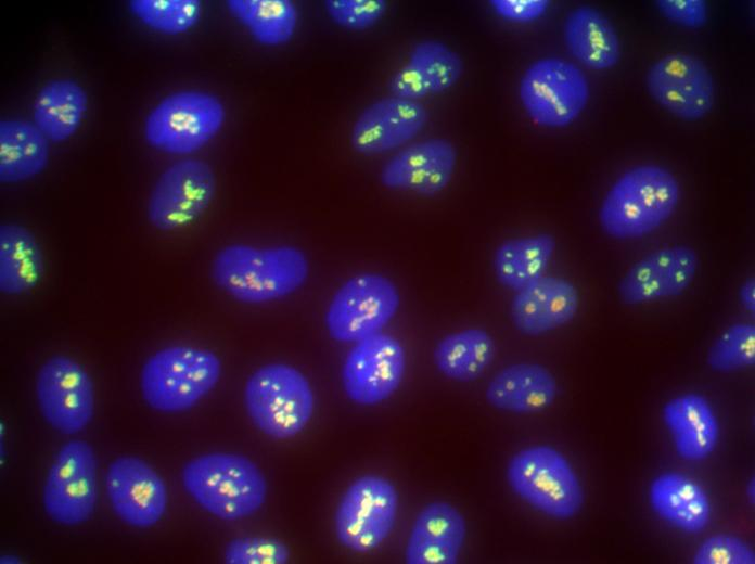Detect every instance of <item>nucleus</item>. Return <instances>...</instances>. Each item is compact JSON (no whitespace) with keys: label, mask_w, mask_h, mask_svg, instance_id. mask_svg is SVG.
I'll return each instance as SVG.
<instances>
[{"label":"nucleus","mask_w":755,"mask_h":564,"mask_svg":"<svg viewBox=\"0 0 755 564\" xmlns=\"http://www.w3.org/2000/svg\"><path fill=\"white\" fill-rule=\"evenodd\" d=\"M461 56L437 39L413 46L407 62L388 82L392 95L419 101L453 87L463 74Z\"/></svg>","instance_id":"412c9836"},{"label":"nucleus","mask_w":755,"mask_h":564,"mask_svg":"<svg viewBox=\"0 0 755 564\" xmlns=\"http://www.w3.org/2000/svg\"><path fill=\"white\" fill-rule=\"evenodd\" d=\"M219 357L204 348L172 345L156 350L140 371V392L145 403L162 413L193 408L217 385Z\"/></svg>","instance_id":"20e7f679"},{"label":"nucleus","mask_w":755,"mask_h":564,"mask_svg":"<svg viewBox=\"0 0 755 564\" xmlns=\"http://www.w3.org/2000/svg\"><path fill=\"white\" fill-rule=\"evenodd\" d=\"M226 5L252 38L263 46H283L295 34L298 13L289 0H228Z\"/></svg>","instance_id":"2f4dec72"},{"label":"nucleus","mask_w":755,"mask_h":564,"mask_svg":"<svg viewBox=\"0 0 755 564\" xmlns=\"http://www.w3.org/2000/svg\"><path fill=\"white\" fill-rule=\"evenodd\" d=\"M709 368L728 373L755 363V326L735 323L727 328L712 344L706 357Z\"/></svg>","instance_id":"72a5a7b5"},{"label":"nucleus","mask_w":755,"mask_h":564,"mask_svg":"<svg viewBox=\"0 0 755 564\" xmlns=\"http://www.w3.org/2000/svg\"><path fill=\"white\" fill-rule=\"evenodd\" d=\"M528 117L547 128L572 124L589 100V85L583 70L566 60L548 56L533 62L519 87Z\"/></svg>","instance_id":"1a4fd4ad"},{"label":"nucleus","mask_w":755,"mask_h":564,"mask_svg":"<svg viewBox=\"0 0 755 564\" xmlns=\"http://www.w3.org/2000/svg\"><path fill=\"white\" fill-rule=\"evenodd\" d=\"M662 416L680 458L701 461L715 450L719 424L704 396L695 393L676 396L665 403Z\"/></svg>","instance_id":"b1692460"},{"label":"nucleus","mask_w":755,"mask_h":564,"mask_svg":"<svg viewBox=\"0 0 755 564\" xmlns=\"http://www.w3.org/2000/svg\"><path fill=\"white\" fill-rule=\"evenodd\" d=\"M226 110L212 92L184 89L163 98L146 115L143 136L153 149L189 155L210 142L221 130Z\"/></svg>","instance_id":"423d86ee"},{"label":"nucleus","mask_w":755,"mask_h":564,"mask_svg":"<svg viewBox=\"0 0 755 564\" xmlns=\"http://www.w3.org/2000/svg\"><path fill=\"white\" fill-rule=\"evenodd\" d=\"M506 475L517 497L549 517L572 518L584 505V489L576 472L551 446L520 450L508 462Z\"/></svg>","instance_id":"39448f33"},{"label":"nucleus","mask_w":755,"mask_h":564,"mask_svg":"<svg viewBox=\"0 0 755 564\" xmlns=\"http://www.w3.org/2000/svg\"><path fill=\"white\" fill-rule=\"evenodd\" d=\"M578 306L579 293L571 281L545 274L514 293L510 316L519 332L538 336L571 322Z\"/></svg>","instance_id":"aec40b11"},{"label":"nucleus","mask_w":755,"mask_h":564,"mask_svg":"<svg viewBox=\"0 0 755 564\" xmlns=\"http://www.w3.org/2000/svg\"><path fill=\"white\" fill-rule=\"evenodd\" d=\"M189 496L212 515L236 521L256 513L267 496V482L248 458L214 452L193 458L182 469Z\"/></svg>","instance_id":"7ed1b4c3"},{"label":"nucleus","mask_w":755,"mask_h":564,"mask_svg":"<svg viewBox=\"0 0 755 564\" xmlns=\"http://www.w3.org/2000/svg\"><path fill=\"white\" fill-rule=\"evenodd\" d=\"M699 269L696 252L686 245L654 251L635 262L618 283L619 299L641 305L682 294Z\"/></svg>","instance_id":"f3484780"},{"label":"nucleus","mask_w":755,"mask_h":564,"mask_svg":"<svg viewBox=\"0 0 755 564\" xmlns=\"http://www.w3.org/2000/svg\"><path fill=\"white\" fill-rule=\"evenodd\" d=\"M649 501L656 515L687 533L703 531L711 521V502L695 480L679 472L658 474L649 488Z\"/></svg>","instance_id":"393cba45"},{"label":"nucleus","mask_w":755,"mask_h":564,"mask_svg":"<svg viewBox=\"0 0 755 564\" xmlns=\"http://www.w3.org/2000/svg\"><path fill=\"white\" fill-rule=\"evenodd\" d=\"M556 243L549 233L512 238L498 245L492 269L499 284L514 293L546 274Z\"/></svg>","instance_id":"c85d7f7f"},{"label":"nucleus","mask_w":755,"mask_h":564,"mask_svg":"<svg viewBox=\"0 0 755 564\" xmlns=\"http://www.w3.org/2000/svg\"><path fill=\"white\" fill-rule=\"evenodd\" d=\"M741 305L750 312L755 309V282L753 278L744 281L739 289Z\"/></svg>","instance_id":"ea45409f"},{"label":"nucleus","mask_w":755,"mask_h":564,"mask_svg":"<svg viewBox=\"0 0 755 564\" xmlns=\"http://www.w3.org/2000/svg\"><path fill=\"white\" fill-rule=\"evenodd\" d=\"M105 490L113 511L129 526L149 528L166 511V485L139 457L120 456L113 460L106 471Z\"/></svg>","instance_id":"dca6fc26"},{"label":"nucleus","mask_w":755,"mask_h":564,"mask_svg":"<svg viewBox=\"0 0 755 564\" xmlns=\"http://www.w3.org/2000/svg\"><path fill=\"white\" fill-rule=\"evenodd\" d=\"M489 3L501 18L514 23H528L541 17L550 2L547 0H491Z\"/></svg>","instance_id":"58836bf2"},{"label":"nucleus","mask_w":755,"mask_h":564,"mask_svg":"<svg viewBox=\"0 0 755 564\" xmlns=\"http://www.w3.org/2000/svg\"><path fill=\"white\" fill-rule=\"evenodd\" d=\"M50 141L33 121L5 118L0 123V181L16 184L34 179L48 166Z\"/></svg>","instance_id":"cd10ccee"},{"label":"nucleus","mask_w":755,"mask_h":564,"mask_svg":"<svg viewBox=\"0 0 755 564\" xmlns=\"http://www.w3.org/2000/svg\"><path fill=\"white\" fill-rule=\"evenodd\" d=\"M290 551L280 540L266 537H243L231 540L223 559L228 564H284Z\"/></svg>","instance_id":"f704fd0d"},{"label":"nucleus","mask_w":755,"mask_h":564,"mask_svg":"<svg viewBox=\"0 0 755 564\" xmlns=\"http://www.w3.org/2000/svg\"><path fill=\"white\" fill-rule=\"evenodd\" d=\"M695 564H754L755 553L751 546L730 534L707 537L696 549Z\"/></svg>","instance_id":"e433bc0d"},{"label":"nucleus","mask_w":755,"mask_h":564,"mask_svg":"<svg viewBox=\"0 0 755 564\" xmlns=\"http://www.w3.org/2000/svg\"><path fill=\"white\" fill-rule=\"evenodd\" d=\"M427 120L428 112L420 101L382 98L359 114L351 128L350 144L362 155L387 153L414 139Z\"/></svg>","instance_id":"6ab92c4d"},{"label":"nucleus","mask_w":755,"mask_h":564,"mask_svg":"<svg viewBox=\"0 0 755 564\" xmlns=\"http://www.w3.org/2000/svg\"><path fill=\"white\" fill-rule=\"evenodd\" d=\"M35 394L44 421L62 434L79 433L93 418V381L87 370L68 356L55 355L41 364Z\"/></svg>","instance_id":"ddd939ff"},{"label":"nucleus","mask_w":755,"mask_h":564,"mask_svg":"<svg viewBox=\"0 0 755 564\" xmlns=\"http://www.w3.org/2000/svg\"><path fill=\"white\" fill-rule=\"evenodd\" d=\"M495 354L491 335L483 329L469 328L444 336L434 348L433 361L445 377L466 383L483 375Z\"/></svg>","instance_id":"7c9ffc66"},{"label":"nucleus","mask_w":755,"mask_h":564,"mask_svg":"<svg viewBox=\"0 0 755 564\" xmlns=\"http://www.w3.org/2000/svg\"><path fill=\"white\" fill-rule=\"evenodd\" d=\"M398 493L385 477L367 474L354 480L336 508L334 525L341 544L355 552L378 548L391 534Z\"/></svg>","instance_id":"9d476101"},{"label":"nucleus","mask_w":755,"mask_h":564,"mask_svg":"<svg viewBox=\"0 0 755 564\" xmlns=\"http://www.w3.org/2000/svg\"><path fill=\"white\" fill-rule=\"evenodd\" d=\"M328 16L342 28L364 30L374 26L385 14L383 0H328L324 2Z\"/></svg>","instance_id":"c9c22d12"},{"label":"nucleus","mask_w":755,"mask_h":564,"mask_svg":"<svg viewBox=\"0 0 755 564\" xmlns=\"http://www.w3.org/2000/svg\"><path fill=\"white\" fill-rule=\"evenodd\" d=\"M556 394V380L546 367L520 362L498 371L488 383L485 396L495 409L528 414L550 407Z\"/></svg>","instance_id":"5701e85b"},{"label":"nucleus","mask_w":755,"mask_h":564,"mask_svg":"<svg viewBox=\"0 0 755 564\" xmlns=\"http://www.w3.org/2000/svg\"><path fill=\"white\" fill-rule=\"evenodd\" d=\"M88 111V94L80 84L69 78L46 82L33 103V123L53 143L71 139L79 129Z\"/></svg>","instance_id":"bb28decb"},{"label":"nucleus","mask_w":755,"mask_h":564,"mask_svg":"<svg viewBox=\"0 0 755 564\" xmlns=\"http://www.w3.org/2000/svg\"><path fill=\"white\" fill-rule=\"evenodd\" d=\"M466 537L462 513L446 501H433L417 515L405 551L408 564H455Z\"/></svg>","instance_id":"4be33fe9"},{"label":"nucleus","mask_w":755,"mask_h":564,"mask_svg":"<svg viewBox=\"0 0 755 564\" xmlns=\"http://www.w3.org/2000/svg\"><path fill=\"white\" fill-rule=\"evenodd\" d=\"M406 352L394 336L380 332L354 344L343 363L342 384L355 403L374 406L400 386Z\"/></svg>","instance_id":"4468645a"},{"label":"nucleus","mask_w":755,"mask_h":564,"mask_svg":"<svg viewBox=\"0 0 755 564\" xmlns=\"http://www.w3.org/2000/svg\"><path fill=\"white\" fill-rule=\"evenodd\" d=\"M656 7L664 17L688 28H700L707 22V7L702 0H660Z\"/></svg>","instance_id":"4c0bfd02"},{"label":"nucleus","mask_w":755,"mask_h":564,"mask_svg":"<svg viewBox=\"0 0 755 564\" xmlns=\"http://www.w3.org/2000/svg\"><path fill=\"white\" fill-rule=\"evenodd\" d=\"M210 275L233 299L264 304L300 289L309 275V261L302 249L292 245L259 247L234 243L215 254Z\"/></svg>","instance_id":"f257e3e1"},{"label":"nucleus","mask_w":755,"mask_h":564,"mask_svg":"<svg viewBox=\"0 0 755 564\" xmlns=\"http://www.w3.org/2000/svg\"><path fill=\"white\" fill-rule=\"evenodd\" d=\"M216 192V177L210 165L187 157L167 166L149 194L146 216L161 231L183 228L210 205Z\"/></svg>","instance_id":"9b49d317"},{"label":"nucleus","mask_w":755,"mask_h":564,"mask_svg":"<svg viewBox=\"0 0 755 564\" xmlns=\"http://www.w3.org/2000/svg\"><path fill=\"white\" fill-rule=\"evenodd\" d=\"M645 86L657 104L684 120L703 118L715 102L709 69L690 54L671 53L656 61L647 73Z\"/></svg>","instance_id":"2eb2a0df"},{"label":"nucleus","mask_w":755,"mask_h":564,"mask_svg":"<svg viewBox=\"0 0 755 564\" xmlns=\"http://www.w3.org/2000/svg\"><path fill=\"white\" fill-rule=\"evenodd\" d=\"M130 13L151 30L168 36L187 33L200 21L197 0H131Z\"/></svg>","instance_id":"473e14b6"},{"label":"nucleus","mask_w":755,"mask_h":564,"mask_svg":"<svg viewBox=\"0 0 755 564\" xmlns=\"http://www.w3.org/2000/svg\"><path fill=\"white\" fill-rule=\"evenodd\" d=\"M679 197V182L668 169L654 164L632 167L605 194L600 226L617 240L642 238L671 217Z\"/></svg>","instance_id":"f03ea898"},{"label":"nucleus","mask_w":755,"mask_h":564,"mask_svg":"<svg viewBox=\"0 0 755 564\" xmlns=\"http://www.w3.org/2000/svg\"><path fill=\"white\" fill-rule=\"evenodd\" d=\"M564 41L568 52L593 70L614 67L620 57L618 35L610 20L590 5L572 10L564 23Z\"/></svg>","instance_id":"a878e982"},{"label":"nucleus","mask_w":755,"mask_h":564,"mask_svg":"<svg viewBox=\"0 0 755 564\" xmlns=\"http://www.w3.org/2000/svg\"><path fill=\"white\" fill-rule=\"evenodd\" d=\"M457 150L445 138H428L411 143L394 154L382 167L381 183L395 191L434 196L450 183Z\"/></svg>","instance_id":"a211bd4d"},{"label":"nucleus","mask_w":755,"mask_h":564,"mask_svg":"<svg viewBox=\"0 0 755 564\" xmlns=\"http://www.w3.org/2000/svg\"><path fill=\"white\" fill-rule=\"evenodd\" d=\"M747 493H748V498H751V493L754 497V482L753 480L748 484Z\"/></svg>","instance_id":"a19ab883"},{"label":"nucleus","mask_w":755,"mask_h":564,"mask_svg":"<svg viewBox=\"0 0 755 564\" xmlns=\"http://www.w3.org/2000/svg\"><path fill=\"white\" fill-rule=\"evenodd\" d=\"M44 259L39 242L26 227L5 222L0 227V291L25 294L41 280Z\"/></svg>","instance_id":"c756f323"},{"label":"nucleus","mask_w":755,"mask_h":564,"mask_svg":"<svg viewBox=\"0 0 755 564\" xmlns=\"http://www.w3.org/2000/svg\"><path fill=\"white\" fill-rule=\"evenodd\" d=\"M47 515L64 526L87 522L97 502V458L84 440H69L52 462L42 491Z\"/></svg>","instance_id":"f8f14e48"},{"label":"nucleus","mask_w":755,"mask_h":564,"mask_svg":"<svg viewBox=\"0 0 755 564\" xmlns=\"http://www.w3.org/2000/svg\"><path fill=\"white\" fill-rule=\"evenodd\" d=\"M244 405L248 416L263 433L285 439L307 425L315 399L302 372L285 363H269L247 379Z\"/></svg>","instance_id":"0eeeda50"},{"label":"nucleus","mask_w":755,"mask_h":564,"mask_svg":"<svg viewBox=\"0 0 755 564\" xmlns=\"http://www.w3.org/2000/svg\"><path fill=\"white\" fill-rule=\"evenodd\" d=\"M399 305L398 289L389 278L359 273L334 293L325 312V328L334 341L355 344L382 332Z\"/></svg>","instance_id":"6e6552de"}]
</instances>
